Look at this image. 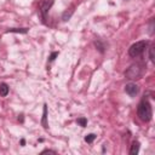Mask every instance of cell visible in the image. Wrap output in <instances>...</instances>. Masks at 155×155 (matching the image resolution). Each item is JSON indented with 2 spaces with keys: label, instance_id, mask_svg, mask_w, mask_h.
Segmentation results:
<instances>
[{
  "label": "cell",
  "instance_id": "cell-10",
  "mask_svg": "<svg viewBox=\"0 0 155 155\" xmlns=\"http://www.w3.org/2000/svg\"><path fill=\"white\" fill-rule=\"evenodd\" d=\"M6 33H21V34H25L28 33V28H10L6 30Z\"/></svg>",
  "mask_w": 155,
  "mask_h": 155
},
{
  "label": "cell",
  "instance_id": "cell-5",
  "mask_svg": "<svg viewBox=\"0 0 155 155\" xmlns=\"http://www.w3.org/2000/svg\"><path fill=\"white\" fill-rule=\"evenodd\" d=\"M125 92H126L128 96L134 97L136 94H138L139 87H138V85H136L134 82H130V84H126V86H125Z\"/></svg>",
  "mask_w": 155,
  "mask_h": 155
},
{
  "label": "cell",
  "instance_id": "cell-13",
  "mask_svg": "<svg viewBox=\"0 0 155 155\" xmlns=\"http://www.w3.org/2000/svg\"><path fill=\"white\" fill-rule=\"evenodd\" d=\"M78 124L81 126V127H85L87 125V119L86 117H79L78 119Z\"/></svg>",
  "mask_w": 155,
  "mask_h": 155
},
{
  "label": "cell",
  "instance_id": "cell-11",
  "mask_svg": "<svg viewBox=\"0 0 155 155\" xmlns=\"http://www.w3.org/2000/svg\"><path fill=\"white\" fill-rule=\"evenodd\" d=\"M94 46L97 47V50H98L99 52H102V53L104 52V48H105V47H104V44H103V42H102L99 39L94 40Z\"/></svg>",
  "mask_w": 155,
  "mask_h": 155
},
{
  "label": "cell",
  "instance_id": "cell-16",
  "mask_svg": "<svg viewBox=\"0 0 155 155\" xmlns=\"http://www.w3.org/2000/svg\"><path fill=\"white\" fill-rule=\"evenodd\" d=\"M41 154H57V151L51 150V149H45V150L41 151Z\"/></svg>",
  "mask_w": 155,
  "mask_h": 155
},
{
  "label": "cell",
  "instance_id": "cell-2",
  "mask_svg": "<svg viewBox=\"0 0 155 155\" xmlns=\"http://www.w3.org/2000/svg\"><path fill=\"white\" fill-rule=\"evenodd\" d=\"M144 65H142L140 63H134L132 65L128 67V69L125 71V76L130 80H137V79H140L144 74Z\"/></svg>",
  "mask_w": 155,
  "mask_h": 155
},
{
  "label": "cell",
  "instance_id": "cell-19",
  "mask_svg": "<svg viewBox=\"0 0 155 155\" xmlns=\"http://www.w3.org/2000/svg\"><path fill=\"white\" fill-rule=\"evenodd\" d=\"M24 144H25V140H24V139H21V145L24 147Z\"/></svg>",
  "mask_w": 155,
  "mask_h": 155
},
{
  "label": "cell",
  "instance_id": "cell-14",
  "mask_svg": "<svg viewBox=\"0 0 155 155\" xmlns=\"http://www.w3.org/2000/svg\"><path fill=\"white\" fill-rule=\"evenodd\" d=\"M149 58H150V61L154 63L155 62V57H154V46H151L150 48H149Z\"/></svg>",
  "mask_w": 155,
  "mask_h": 155
},
{
  "label": "cell",
  "instance_id": "cell-3",
  "mask_svg": "<svg viewBox=\"0 0 155 155\" xmlns=\"http://www.w3.org/2000/svg\"><path fill=\"white\" fill-rule=\"evenodd\" d=\"M147 46H148V41H145V40H140V41L134 42V44L131 45L130 48H128V54H130V57H132V58L139 57V56L145 51V47H147Z\"/></svg>",
  "mask_w": 155,
  "mask_h": 155
},
{
  "label": "cell",
  "instance_id": "cell-18",
  "mask_svg": "<svg viewBox=\"0 0 155 155\" xmlns=\"http://www.w3.org/2000/svg\"><path fill=\"white\" fill-rule=\"evenodd\" d=\"M18 120H19L21 122H23V114H21V115H18Z\"/></svg>",
  "mask_w": 155,
  "mask_h": 155
},
{
  "label": "cell",
  "instance_id": "cell-15",
  "mask_svg": "<svg viewBox=\"0 0 155 155\" xmlns=\"http://www.w3.org/2000/svg\"><path fill=\"white\" fill-rule=\"evenodd\" d=\"M57 56H58V52H52L51 56H50V59H48V61H50V62H53V61L56 59Z\"/></svg>",
  "mask_w": 155,
  "mask_h": 155
},
{
  "label": "cell",
  "instance_id": "cell-9",
  "mask_svg": "<svg viewBox=\"0 0 155 155\" xmlns=\"http://www.w3.org/2000/svg\"><path fill=\"white\" fill-rule=\"evenodd\" d=\"M8 92H10V87H8V85L5 84V82L0 84V96H1V97H6V96L8 94Z\"/></svg>",
  "mask_w": 155,
  "mask_h": 155
},
{
  "label": "cell",
  "instance_id": "cell-12",
  "mask_svg": "<svg viewBox=\"0 0 155 155\" xmlns=\"http://www.w3.org/2000/svg\"><path fill=\"white\" fill-rule=\"evenodd\" d=\"M94 139H96V134H94V133L86 134V137H85V142H86V143H92Z\"/></svg>",
  "mask_w": 155,
  "mask_h": 155
},
{
  "label": "cell",
  "instance_id": "cell-8",
  "mask_svg": "<svg viewBox=\"0 0 155 155\" xmlns=\"http://www.w3.org/2000/svg\"><path fill=\"white\" fill-rule=\"evenodd\" d=\"M139 147H140L139 142H138V140H134V142L132 143V145H131L130 155H137V154H138V151H139Z\"/></svg>",
  "mask_w": 155,
  "mask_h": 155
},
{
  "label": "cell",
  "instance_id": "cell-1",
  "mask_svg": "<svg viewBox=\"0 0 155 155\" xmlns=\"http://www.w3.org/2000/svg\"><path fill=\"white\" fill-rule=\"evenodd\" d=\"M137 115L138 117L144 121V122H149L153 117V110H151V105L149 103V101L147 98H143L137 108Z\"/></svg>",
  "mask_w": 155,
  "mask_h": 155
},
{
  "label": "cell",
  "instance_id": "cell-17",
  "mask_svg": "<svg viewBox=\"0 0 155 155\" xmlns=\"http://www.w3.org/2000/svg\"><path fill=\"white\" fill-rule=\"evenodd\" d=\"M150 34H153V19L150 21Z\"/></svg>",
  "mask_w": 155,
  "mask_h": 155
},
{
  "label": "cell",
  "instance_id": "cell-4",
  "mask_svg": "<svg viewBox=\"0 0 155 155\" xmlns=\"http://www.w3.org/2000/svg\"><path fill=\"white\" fill-rule=\"evenodd\" d=\"M53 0H41L39 2V12L41 15V18H42V22L45 23L46 22V18H47V13L50 11V8L52 7L53 5Z\"/></svg>",
  "mask_w": 155,
  "mask_h": 155
},
{
  "label": "cell",
  "instance_id": "cell-7",
  "mask_svg": "<svg viewBox=\"0 0 155 155\" xmlns=\"http://www.w3.org/2000/svg\"><path fill=\"white\" fill-rule=\"evenodd\" d=\"M73 13H74V6H71L70 8L65 10V11L63 12V15H62V21H63V22L69 21V19H70V17L73 16Z\"/></svg>",
  "mask_w": 155,
  "mask_h": 155
},
{
  "label": "cell",
  "instance_id": "cell-6",
  "mask_svg": "<svg viewBox=\"0 0 155 155\" xmlns=\"http://www.w3.org/2000/svg\"><path fill=\"white\" fill-rule=\"evenodd\" d=\"M41 125L45 130L48 128V122H47V104H44V110H42V119H41Z\"/></svg>",
  "mask_w": 155,
  "mask_h": 155
}]
</instances>
